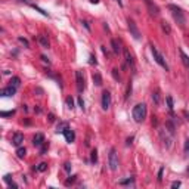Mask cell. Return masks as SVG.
Wrapping results in <instances>:
<instances>
[{"label":"cell","instance_id":"2","mask_svg":"<svg viewBox=\"0 0 189 189\" xmlns=\"http://www.w3.org/2000/svg\"><path fill=\"white\" fill-rule=\"evenodd\" d=\"M146 117V105L145 104H138L133 108V118L136 123H142Z\"/></svg>","mask_w":189,"mask_h":189},{"label":"cell","instance_id":"48","mask_svg":"<svg viewBox=\"0 0 189 189\" xmlns=\"http://www.w3.org/2000/svg\"><path fill=\"white\" fill-rule=\"evenodd\" d=\"M21 2H25V3H27V2H28V0H21Z\"/></svg>","mask_w":189,"mask_h":189},{"label":"cell","instance_id":"18","mask_svg":"<svg viewBox=\"0 0 189 189\" xmlns=\"http://www.w3.org/2000/svg\"><path fill=\"white\" fill-rule=\"evenodd\" d=\"M111 46H112V50H114V53H120V45H118L117 40H111Z\"/></svg>","mask_w":189,"mask_h":189},{"label":"cell","instance_id":"1","mask_svg":"<svg viewBox=\"0 0 189 189\" xmlns=\"http://www.w3.org/2000/svg\"><path fill=\"white\" fill-rule=\"evenodd\" d=\"M168 11H172V15L174 18V21L180 25V27H185L186 24V19H185V13L182 11V7H179L176 5H168Z\"/></svg>","mask_w":189,"mask_h":189},{"label":"cell","instance_id":"22","mask_svg":"<svg viewBox=\"0 0 189 189\" xmlns=\"http://www.w3.org/2000/svg\"><path fill=\"white\" fill-rule=\"evenodd\" d=\"M166 100H167V105H168V109H170V111H173V108H174V104H173V98H172V96H167Z\"/></svg>","mask_w":189,"mask_h":189},{"label":"cell","instance_id":"43","mask_svg":"<svg viewBox=\"0 0 189 189\" xmlns=\"http://www.w3.org/2000/svg\"><path fill=\"white\" fill-rule=\"evenodd\" d=\"M161 179H162V168L158 172V180H161Z\"/></svg>","mask_w":189,"mask_h":189},{"label":"cell","instance_id":"29","mask_svg":"<svg viewBox=\"0 0 189 189\" xmlns=\"http://www.w3.org/2000/svg\"><path fill=\"white\" fill-rule=\"evenodd\" d=\"M15 114V111H3V112H0V115L2 117H11V115H13Z\"/></svg>","mask_w":189,"mask_h":189},{"label":"cell","instance_id":"38","mask_svg":"<svg viewBox=\"0 0 189 189\" xmlns=\"http://www.w3.org/2000/svg\"><path fill=\"white\" fill-rule=\"evenodd\" d=\"M75 177H77V176H71V179H68L67 182H65V185H67V186H68V185H70V183H72V182L75 180Z\"/></svg>","mask_w":189,"mask_h":189},{"label":"cell","instance_id":"15","mask_svg":"<svg viewBox=\"0 0 189 189\" xmlns=\"http://www.w3.org/2000/svg\"><path fill=\"white\" fill-rule=\"evenodd\" d=\"M92 80H93V83L96 86H102V77H100L99 72H94L93 75H92Z\"/></svg>","mask_w":189,"mask_h":189},{"label":"cell","instance_id":"24","mask_svg":"<svg viewBox=\"0 0 189 189\" xmlns=\"http://www.w3.org/2000/svg\"><path fill=\"white\" fill-rule=\"evenodd\" d=\"M65 102H67V106L70 108V109H72V108H74V100H72L71 96H68L67 99H65Z\"/></svg>","mask_w":189,"mask_h":189},{"label":"cell","instance_id":"17","mask_svg":"<svg viewBox=\"0 0 189 189\" xmlns=\"http://www.w3.org/2000/svg\"><path fill=\"white\" fill-rule=\"evenodd\" d=\"M39 43L43 46V47H46V49L49 47V40L46 39L45 36H39Z\"/></svg>","mask_w":189,"mask_h":189},{"label":"cell","instance_id":"3","mask_svg":"<svg viewBox=\"0 0 189 189\" xmlns=\"http://www.w3.org/2000/svg\"><path fill=\"white\" fill-rule=\"evenodd\" d=\"M151 53H152V56H154V61L160 65V67H162L166 71H168L170 68H168V65H167V62H166V59H164V56L158 52V49H157L154 45H151Z\"/></svg>","mask_w":189,"mask_h":189},{"label":"cell","instance_id":"20","mask_svg":"<svg viewBox=\"0 0 189 189\" xmlns=\"http://www.w3.org/2000/svg\"><path fill=\"white\" fill-rule=\"evenodd\" d=\"M21 84V80H19V77H12L11 78V86H13V87H18Z\"/></svg>","mask_w":189,"mask_h":189},{"label":"cell","instance_id":"6","mask_svg":"<svg viewBox=\"0 0 189 189\" xmlns=\"http://www.w3.org/2000/svg\"><path fill=\"white\" fill-rule=\"evenodd\" d=\"M127 24H128V31H130V34L133 36V39L134 40H140V39H142L139 28H138V25H136V22H134L133 19H128Z\"/></svg>","mask_w":189,"mask_h":189},{"label":"cell","instance_id":"31","mask_svg":"<svg viewBox=\"0 0 189 189\" xmlns=\"http://www.w3.org/2000/svg\"><path fill=\"white\" fill-rule=\"evenodd\" d=\"M130 183H133V177H128L126 180H120V185H130Z\"/></svg>","mask_w":189,"mask_h":189},{"label":"cell","instance_id":"11","mask_svg":"<svg viewBox=\"0 0 189 189\" xmlns=\"http://www.w3.org/2000/svg\"><path fill=\"white\" fill-rule=\"evenodd\" d=\"M45 142H46V140H45V136H43L41 133H37V134H36V136L33 138V143H34V146H37V148H39V146H41V145L45 143Z\"/></svg>","mask_w":189,"mask_h":189},{"label":"cell","instance_id":"21","mask_svg":"<svg viewBox=\"0 0 189 189\" xmlns=\"http://www.w3.org/2000/svg\"><path fill=\"white\" fill-rule=\"evenodd\" d=\"M161 27H162V30H164V31H166L167 34L172 33V28H170V25H168V24H167L166 21H161Z\"/></svg>","mask_w":189,"mask_h":189},{"label":"cell","instance_id":"36","mask_svg":"<svg viewBox=\"0 0 189 189\" xmlns=\"http://www.w3.org/2000/svg\"><path fill=\"white\" fill-rule=\"evenodd\" d=\"M3 179H5V182H6V183H7V185H9V183H12V177H11V174H6V176H5V177H3Z\"/></svg>","mask_w":189,"mask_h":189},{"label":"cell","instance_id":"35","mask_svg":"<svg viewBox=\"0 0 189 189\" xmlns=\"http://www.w3.org/2000/svg\"><path fill=\"white\" fill-rule=\"evenodd\" d=\"M78 105H80V108H81V109H83L84 111V102H83V98H81V96H78Z\"/></svg>","mask_w":189,"mask_h":189},{"label":"cell","instance_id":"41","mask_svg":"<svg viewBox=\"0 0 189 189\" xmlns=\"http://www.w3.org/2000/svg\"><path fill=\"white\" fill-rule=\"evenodd\" d=\"M65 170H67L68 173L71 172V164H70V162H67V164H65Z\"/></svg>","mask_w":189,"mask_h":189},{"label":"cell","instance_id":"30","mask_svg":"<svg viewBox=\"0 0 189 189\" xmlns=\"http://www.w3.org/2000/svg\"><path fill=\"white\" fill-rule=\"evenodd\" d=\"M112 77L115 78L117 81H120V74H118V70H117V68H114V70H112Z\"/></svg>","mask_w":189,"mask_h":189},{"label":"cell","instance_id":"42","mask_svg":"<svg viewBox=\"0 0 189 189\" xmlns=\"http://www.w3.org/2000/svg\"><path fill=\"white\" fill-rule=\"evenodd\" d=\"M41 61L43 62H47V64H50V61H49V58H46L45 55H41Z\"/></svg>","mask_w":189,"mask_h":189},{"label":"cell","instance_id":"14","mask_svg":"<svg viewBox=\"0 0 189 189\" xmlns=\"http://www.w3.org/2000/svg\"><path fill=\"white\" fill-rule=\"evenodd\" d=\"M179 52H180V58H182V62H183V65H185L186 68H189V56L186 55V53H185L182 49L179 50Z\"/></svg>","mask_w":189,"mask_h":189},{"label":"cell","instance_id":"27","mask_svg":"<svg viewBox=\"0 0 189 189\" xmlns=\"http://www.w3.org/2000/svg\"><path fill=\"white\" fill-rule=\"evenodd\" d=\"M18 41H19V43H22L25 47H30V43H28L27 39H24V37H18Z\"/></svg>","mask_w":189,"mask_h":189},{"label":"cell","instance_id":"40","mask_svg":"<svg viewBox=\"0 0 189 189\" xmlns=\"http://www.w3.org/2000/svg\"><path fill=\"white\" fill-rule=\"evenodd\" d=\"M130 92H132V84H128V86H127V93H126V99L128 98V94H130Z\"/></svg>","mask_w":189,"mask_h":189},{"label":"cell","instance_id":"34","mask_svg":"<svg viewBox=\"0 0 189 189\" xmlns=\"http://www.w3.org/2000/svg\"><path fill=\"white\" fill-rule=\"evenodd\" d=\"M89 64H92V65H96V64H98V61H96V58H94L93 55H90V58H89Z\"/></svg>","mask_w":189,"mask_h":189},{"label":"cell","instance_id":"23","mask_svg":"<svg viewBox=\"0 0 189 189\" xmlns=\"http://www.w3.org/2000/svg\"><path fill=\"white\" fill-rule=\"evenodd\" d=\"M25 154H27L25 148H18V149H17V155L19 157V158H24V157H25Z\"/></svg>","mask_w":189,"mask_h":189},{"label":"cell","instance_id":"37","mask_svg":"<svg viewBox=\"0 0 189 189\" xmlns=\"http://www.w3.org/2000/svg\"><path fill=\"white\" fill-rule=\"evenodd\" d=\"M47 148H49V143H45L43 145V148H41V151H40V154H45L46 151H47Z\"/></svg>","mask_w":189,"mask_h":189},{"label":"cell","instance_id":"8","mask_svg":"<svg viewBox=\"0 0 189 189\" xmlns=\"http://www.w3.org/2000/svg\"><path fill=\"white\" fill-rule=\"evenodd\" d=\"M75 81H77V90L78 92H83L86 89V80L81 71H75Z\"/></svg>","mask_w":189,"mask_h":189},{"label":"cell","instance_id":"19","mask_svg":"<svg viewBox=\"0 0 189 189\" xmlns=\"http://www.w3.org/2000/svg\"><path fill=\"white\" fill-rule=\"evenodd\" d=\"M166 128H167V130H168V132H170L172 134L176 133V127H174V124H173L172 121H167V123H166Z\"/></svg>","mask_w":189,"mask_h":189},{"label":"cell","instance_id":"45","mask_svg":"<svg viewBox=\"0 0 189 189\" xmlns=\"http://www.w3.org/2000/svg\"><path fill=\"white\" fill-rule=\"evenodd\" d=\"M90 3H93V5H98V3H99V0H90Z\"/></svg>","mask_w":189,"mask_h":189},{"label":"cell","instance_id":"16","mask_svg":"<svg viewBox=\"0 0 189 189\" xmlns=\"http://www.w3.org/2000/svg\"><path fill=\"white\" fill-rule=\"evenodd\" d=\"M123 52H124V58H126V62H127L128 65H133V56L130 55L128 49H124Z\"/></svg>","mask_w":189,"mask_h":189},{"label":"cell","instance_id":"13","mask_svg":"<svg viewBox=\"0 0 189 189\" xmlns=\"http://www.w3.org/2000/svg\"><path fill=\"white\" fill-rule=\"evenodd\" d=\"M22 142H24V134H21V133H15V134H13L12 143L15 145V146H19Z\"/></svg>","mask_w":189,"mask_h":189},{"label":"cell","instance_id":"46","mask_svg":"<svg viewBox=\"0 0 189 189\" xmlns=\"http://www.w3.org/2000/svg\"><path fill=\"white\" fill-rule=\"evenodd\" d=\"M132 140H133V138H128V139H127V145L132 143Z\"/></svg>","mask_w":189,"mask_h":189},{"label":"cell","instance_id":"44","mask_svg":"<svg viewBox=\"0 0 189 189\" xmlns=\"http://www.w3.org/2000/svg\"><path fill=\"white\" fill-rule=\"evenodd\" d=\"M55 120V115L53 114H49V121H53Z\"/></svg>","mask_w":189,"mask_h":189},{"label":"cell","instance_id":"28","mask_svg":"<svg viewBox=\"0 0 189 189\" xmlns=\"http://www.w3.org/2000/svg\"><path fill=\"white\" fill-rule=\"evenodd\" d=\"M33 7H34V9H36V11H39V12H40V13H41V15H43V17H49V13H47V12H45V11H43V9H40L39 6H36V5H33Z\"/></svg>","mask_w":189,"mask_h":189},{"label":"cell","instance_id":"25","mask_svg":"<svg viewBox=\"0 0 189 189\" xmlns=\"http://www.w3.org/2000/svg\"><path fill=\"white\" fill-rule=\"evenodd\" d=\"M152 99H154V102H155L157 105H160V93H158V92L152 93Z\"/></svg>","mask_w":189,"mask_h":189},{"label":"cell","instance_id":"9","mask_svg":"<svg viewBox=\"0 0 189 189\" xmlns=\"http://www.w3.org/2000/svg\"><path fill=\"white\" fill-rule=\"evenodd\" d=\"M109 106H111V93L108 90H104V93H102V108L106 111Z\"/></svg>","mask_w":189,"mask_h":189},{"label":"cell","instance_id":"32","mask_svg":"<svg viewBox=\"0 0 189 189\" xmlns=\"http://www.w3.org/2000/svg\"><path fill=\"white\" fill-rule=\"evenodd\" d=\"M185 154L189 157V138L186 139V142H185Z\"/></svg>","mask_w":189,"mask_h":189},{"label":"cell","instance_id":"10","mask_svg":"<svg viewBox=\"0 0 189 189\" xmlns=\"http://www.w3.org/2000/svg\"><path fill=\"white\" fill-rule=\"evenodd\" d=\"M15 93H17V87H13V86L5 87V89H2V92H0V94L5 96V98H11V96H13Z\"/></svg>","mask_w":189,"mask_h":189},{"label":"cell","instance_id":"33","mask_svg":"<svg viewBox=\"0 0 189 189\" xmlns=\"http://www.w3.org/2000/svg\"><path fill=\"white\" fill-rule=\"evenodd\" d=\"M98 161V152L96 151H92V162Z\"/></svg>","mask_w":189,"mask_h":189},{"label":"cell","instance_id":"26","mask_svg":"<svg viewBox=\"0 0 189 189\" xmlns=\"http://www.w3.org/2000/svg\"><path fill=\"white\" fill-rule=\"evenodd\" d=\"M37 170H39V172H46V170H47V164H46V162H40L39 167H37Z\"/></svg>","mask_w":189,"mask_h":189},{"label":"cell","instance_id":"39","mask_svg":"<svg viewBox=\"0 0 189 189\" xmlns=\"http://www.w3.org/2000/svg\"><path fill=\"white\" fill-rule=\"evenodd\" d=\"M180 185H182V183H180L179 180H176V182H173V183H172V188H180Z\"/></svg>","mask_w":189,"mask_h":189},{"label":"cell","instance_id":"47","mask_svg":"<svg viewBox=\"0 0 189 189\" xmlns=\"http://www.w3.org/2000/svg\"><path fill=\"white\" fill-rule=\"evenodd\" d=\"M186 173H188V174H189V167H188V170H186Z\"/></svg>","mask_w":189,"mask_h":189},{"label":"cell","instance_id":"4","mask_svg":"<svg viewBox=\"0 0 189 189\" xmlns=\"http://www.w3.org/2000/svg\"><path fill=\"white\" fill-rule=\"evenodd\" d=\"M108 164H109V168L112 172H117L118 170V166H120V161H118V154L117 151L112 148L109 151V155H108Z\"/></svg>","mask_w":189,"mask_h":189},{"label":"cell","instance_id":"5","mask_svg":"<svg viewBox=\"0 0 189 189\" xmlns=\"http://www.w3.org/2000/svg\"><path fill=\"white\" fill-rule=\"evenodd\" d=\"M173 136H174V134H172L168 130H167V128H160V138H161L162 143L166 145V148H172Z\"/></svg>","mask_w":189,"mask_h":189},{"label":"cell","instance_id":"7","mask_svg":"<svg viewBox=\"0 0 189 189\" xmlns=\"http://www.w3.org/2000/svg\"><path fill=\"white\" fill-rule=\"evenodd\" d=\"M145 5H146V7H148V12H149L151 17H158L160 15V7L152 2V0H143Z\"/></svg>","mask_w":189,"mask_h":189},{"label":"cell","instance_id":"12","mask_svg":"<svg viewBox=\"0 0 189 189\" xmlns=\"http://www.w3.org/2000/svg\"><path fill=\"white\" fill-rule=\"evenodd\" d=\"M64 136H65V139H67V142H74V139H75V134H74V132H72L70 127H67L65 130H64Z\"/></svg>","mask_w":189,"mask_h":189}]
</instances>
